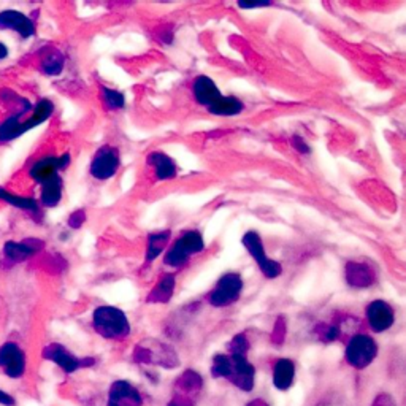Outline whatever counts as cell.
I'll return each instance as SVG.
<instances>
[{"label":"cell","mask_w":406,"mask_h":406,"mask_svg":"<svg viewBox=\"0 0 406 406\" xmlns=\"http://www.w3.org/2000/svg\"><path fill=\"white\" fill-rule=\"evenodd\" d=\"M54 111V105L53 102L48 99H43L37 104L34 114L25 121V123H19V114H15V116L8 118L0 124V142H11L18 137H21L23 133H25L34 127L40 125L44 121H48L51 118V114Z\"/></svg>","instance_id":"obj_1"},{"label":"cell","mask_w":406,"mask_h":406,"mask_svg":"<svg viewBox=\"0 0 406 406\" xmlns=\"http://www.w3.org/2000/svg\"><path fill=\"white\" fill-rule=\"evenodd\" d=\"M94 328L104 338H123L130 333V324L123 311L114 307H99L92 314Z\"/></svg>","instance_id":"obj_2"},{"label":"cell","mask_w":406,"mask_h":406,"mask_svg":"<svg viewBox=\"0 0 406 406\" xmlns=\"http://www.w3.org/2000/svg\"><path fill=\"white\" fill-rule=\"evenodd\" d=\"M203 247H205V241H203L200 232L189 230L183 233V237L178 238L175 245L170 247V251L165 254V264L178 269V266L186 264L192 254L203 251Z\"/></svg>","instance_id":"obj_3"},{"label":"cell","mask_w":406,"mask_h":406,"mask_svg":"<svg viewBox=\"0 0 406 406\" xmlns=\"http://www.w3.org/2000/svg\"><path fill=\"white\" fill-rule=\"evenodd\" d=\"M378 354V346L371 336L355 335L347 343L346 360L354 368H365L371 364Z\"/></svg>","instance_id":"obj_4"},{"label":"cell","mask_w":406,"mask_h":406,"mask_svg":"<svg viewBox=\"0 0 406 406\" xmlns=\"http://www.w3.org/2000/svg\"><path fill=\"white\" fill-rule=\"evenodd\" d=\"M241 290H243V279H241V276L237 275V273H227V275L219 279L218 285L209 294V303L216 308L228 307V304L238 300Z\"/></svg>","instance_id":"obj_5"},{"label":"cell","mask_w":406,"mask_h":406,"mask_svg":"<svg viewBox=\"0 0 406 406\" xmlns=\"http://www.w3.org/2000/svg\"><path fill=\"white\" fill-rule=\"evenodd\" d=\"M27 368V359L21 346L16 343L6 341L0 346V370L10 379H19L24 376Z\"/></svg>","instance_id":"obj_6"},{"label":"cell","mask_w":406,"mask_h":406,"mask_svg":"<svg viewBox=\"0 0 406 406\" xmlns=\"http://www.w3.org/2000/svg\"><path fill=\"white\" fill-rule=\"evenodd\" d=\"M241 243H243L246 250L250 251L251 257L256 260L257 265H259V269L262 270L265 278L275 279L276 276L281 275V271H283L281 264H278V262H275V260H271V259L266 257L262 240H260V237L256 232L251 230V232L245 233V237H243V240H241Z\"/></svg>","instance_id":"obj_7"},{"label":"cell","mask_w":406,"mask_h":406,"mask_svg":"<svg viewBox=\"0 0 406 406\" xmlns=\"http://www.w3.org/2000/svg\"><path fill=\"white\" fill-rule=\"evenodd\" d=\"M43 359L54 362L56 365H59L66 373H73L80 368L91 367L95 364L94 359H78L75 357L72 352H68L66 347L53 343L43 349Z\"/></svg>","instance_id":"obj_8"},{"label":"cell","mask_w":406,"mask_h":406,"mask_svg":"<svg viewBox=\"0 0 406 406\" xmlns=\"http://www.w3.org/2000/svg\"><path fill=\"white\" fill-rule=\"evenodd\" d=\"M119 154L118 149L111 148V146H104L97 151L91 162V175L95 180L105 181L110 180L113 175H116L119 170Z\"/></svg>","instance_id":"obj_9"},{"label":"cell","mask_w":406,"mask_h":406,"mask_svg":"<svg viewBox=\"0 0 406 406\" xmlns=\"http://www.w3.org/2000/svg\"><path fill=\"white\" fill-rule=\"evenodd\" d=\"M228 357L232 360V373L228 379L241 390L251 392L254 387V378H256V368L247 362L246 354H230Z\"/></svg>","instance_id":"obj_10"},{"label":"cell","mask_w":406,"mask_h":406,"mask_svg":"<svg viewBox=\"0 0 406 406\" xmlns=\"http://www.w3.org/2000/svg\"><path fill=\"white\" fill-rule=\"evenodd\" d=\"M133 359L142 364H159L167 368H173L178 365V359L170 347L159 343V351L149 345H138L133 352Z\"/></svg>","instance_id":"obj_11"},{"label":"cell","mask_w":406,"mask_h":406,"mask_svg":"<svg viewBox=\"0 0 406 406\" xmlns=\"http://www.w3.org/2000/svg\"><path fill=\"white\" fill-rule=\"evenodd\" d=\"M367 321L370 324V327L374 332H386L393 326V321H395V314H393V309L390 308L389 303H386L383 300H374L368 304L365 309Z\"/></svg>","instance_id":"obj_12"},{"label":"cell","mask_w":406,"mask_h":406,"mask_svg":"<svg viewBox=\"0 0 406 406\" xmlns=\"http://www.w3.org/2000/svg\"><path fill=\"white\" fill-rule=\"evenodd\" d=\"M68 164H70V156L68 154H63L61 157L49 156V157L40 159V161L32 165L30 176L34 178L37 183L42 184L44 181H48L49 178L56 176L61 170L67 168Z\"/></svg>","instance_id":"obj_13"},{"label":"cell","mask_w":406,"mask_h":406,"mask_svg":"<svg viewBox=\"0 0 406 406\" xmlns=\"http://www.w3.org/2000/svg\"><path fill=\"white\" fill-rule=\"evenodd\" d=\"M143 398L140 392L127 381H116L110 389L108 406H142Z\"/></svg>","instance_id":"obj_14"},{"label":"cell","mask_w":406,"mask_h":406,"mask_svg":"<svg viewBox=\"0 0 406 406\" xmlns=\"http://www.w3.org/2000/svg\"><path fill=\"white\" fill-rule=\"evenodd\" d=\"M0 29H10L18 32L23 38H29L35 34V25L30 18L21 11L5 10L0 13Z\"/></svg>","instance_id":"obj_15"},{"label":"cell","mask_w":406,"mask_h":406,"mask_svg":"<svg viewBox=\"0 0 406 406\" xmlns=\"http://www.w3.org/2000/svg\"><path fill=\"white\" fill-rule=\"evenodd\" d=\"M43 243L40 240H25L18 243V241H8L4 246L5 257H8L13 262H23V260L34 256L37 251H40Z\"/></svg>","instance_id":"obj_16"},{"label":"cell","mask_w":406,"mask_h":406,"mask_svg":"<svg viewBox=\"0 0 406 406\" xmlns=\"http://www.w3.org/2000/svg\"><path fill=\"white\" fill-rule=\"evenodd\" d=\"M194 97L200 105H205L207 108L214 104L216 100L221 97V91L216 86V82L208 78V76L202 75L194 81Z\"/></svg>","instance_id":"obj_17"},{"label":"cell","mask_w":406,"mask_h":406,"mask_svg":"<svg viewBox=\"0 0 406 406\" xmlns=\"http://www.w3.org/2000/svg\"><path fill=\"white\" fill-rule=\"evenodd\" d=\"M346 279L352 288H368V285L376 281V276H374L371 266L365 264L349 262L346 265Z\"/></svg>","instance_id":"obj_18"},{"label":"cell","mask_w":406,"mask_h":406,"mask_svg":"<svg viewBox=\"0 0 406 406\" xmlns=\"http://www.w3.org/2000/svg\"><path fill=\"white\" fill-rule=\"evenodd\" d=\"M295 365L289 359H279L273 368V384L279 390H288L294 384Z\"/></svg>","instance_id":"obj_19"},{"label":"cell","mask_w":406,"mask_h":406,"mask_svg":"<svg viewBox=\"0 0 406 406\" xmlns=\"http://www.w3.org/2000/svg\"><path fill=\"white\" fill-rule=\"evenodd\" d=\"M148 164L151 167H154L157 180L165 181V180H173L176 176L178 170H176V164L171 161V159L164 154V152H151L148 156Z\"/></svg>","instance_id":"obj_20"},{"label":"cell","mask_w":406,"mask_h":406,"mask_svg":"<svg viewBox=\"0 0 406 406\" xmlns=\"http://www.w3.org/2000/svg\"><path fill=\"white\" fill-rule=\"evenodd\" d=\"M62 199V178L56 175L48 181L42 183V203L44 207L53 208Z\"/></svg>","instance_id":"obj_21"},{"label":"cell","mask_w":406,"mask_h":406,"mask_svg":"<svg viewBox=\"0 0 406 406\" xmlns=\"http://www.w3.org/2000/svg\"><path fill=\"white\" fill-rule=\"evenodd\" d=\"M241 110H243V104L241 100L237 97H221L208 106V111L211 114H216V116H235L238 114Z\"/></svg>","instance_id":"obj_22"},{"label":"cell","mask_w":406,"mask_h":406,"mask_svg":"<svg viewBox=\"0 0 406 406\" xmlns=\"http://www.w3.org/2000/svg\"><path fill=\"white\" fill-rule=\"evenodd\" d=\"M203 381L200 378V374L194 370L184 371L180 379H176V389L178 393H183V395L192 397L195 393H199L202 389Z\"/></svg>","instance_id":"obj_23"},{"label":"cell","mask_w":406,"mask_h":406,"mask_svg":"<svg viewBox=\"0 0 406 406\" xmlns=\"http://www.w3.org/2000/svg\"><path fill=\"white\" fill-rule=\"evenodd\" d=\"M173 289H175V276L165 275L161 278V281H159L156 288L151 290V294L146 300L149 303H167L171 295H173Z\"/></svg>","instance_id":"obj_24"},{"label":"cell","mask_w":406,"mask_h":406,"mask_svg":"<svg viewBox=\"0 0 406 406\" xmlns=\"http://www.w3.org/2000/svg\"><path fill=\"white\" fill-rule=\"evenodd\" d=\"M170 240V230L157 232L149 235L148 238V250H146V259L154 260L164 252L165 246H167Z\"/></svg>","instance_id":"obj_25"},{"label":"cell","mask_w":406,"mask_h":406,"mask_svg":"<svg viewBox=\"0 0 406 406\" xmlns=\"http://www.w3.org/2000/svg\"><path fill=\"white\" fill-rule=\"evenodd\" d=\"M0 199L4 202L10 203V205L16 207V208H21V209H27V211H37L38 209V203L34 199H27V197H18V195H13L10 192H6V190L0 189Z\"/></svg>","instance_id":"obj_26"},{"label":"cell","mask_w":406,"mask_h":406,"mask_svg":"<svg viewBox=\"0 0 406 406\" xmlns=\"http://www.w3.org/2000/svg\"><path fill=\"white\" fill-rule=\"evenodd\" d=\"M232 373V360L226 354H216L213 359L211 376L213 378H230Z\"/></svg>","instance_id":"obj_27"},{"label":"cell","mask_w":406,"mask_h":406,"mask_svg":"<svg viewBox=\"0 0 406 406\" xmlns=\"http://www.w3.org/2000/svg\"><path fill=\"white\" fill-rule=\"evenodd\" d=\"M42 68L47 75H59L63 68V57L59 51H53L42 62Z\"/></svg>","instance_id":"obj_28"},{"label":"cell","mask_w":406,"mask_h":406,"mask_svg":"<svg viewBox=\"0 0 406 406\" xmlns=\"http://www.w3.org/2000/svg\"><path fill=\"white\" fill-rule=\"evenodd\" d=\"M102 97H104V102L108 108H123L124 106V102H125L124 95L118 91H113V89L102 87Z\"/></svg>","instance_id":"obj_29"},{"label":"cell","mask_w":406,"mask_h":406,"mask_svg":"<svg viewBox=\"0 0 406 406\" xmlns=\"http://www.w3.org/2000/svg\"><path fill=\"white\" fill-rule=\"evenodd\" d=\"M250 349V343H247L245 335L233 336V340L228 343V351L230 354H246Z\"/></svg>","instance_id":"obj_30"},{"label":"cell","mask_w":406,"mask_h":406,"mask_svg":"<svg viewBox=\"0 0 406 406\" xmlns=\"http://www.w3.org/2000/svg\"><path fill=\"white\" fill-rule=\"evenodd\" d=\"M167 406H194V398L183 395V393H175V397L170 400Z\"/></svg>","instance_id":"obj_31"},{"label":"cell","mask_w":406,"mask_h":406,"mask_svg":"<svg viewBox=\"0 0 406 406\" xmlns=\"http://www.w3.org/2000/svg\"><path fill=\"white\" fill-rule=\"evenodd\" d=\"M338 333H340V330L333 327V326H330V327H326V330H324V333H322V340L324 341H335L336 338H338Z\"/></svg>","instance_id":"obj_32"},{"label":"cell","mask_w":406,"mask_h":406,"mask_svg":"<svg viewBox=\"0 0 406 406\" xmlns=\"http://www.w3.org/2000/svg\"><path fill=\"white\" fill-rule=\"evenodd\" d=\"M373 406H395V402H393L390 395H387V393H381V395L376 397L374 400Z\"/></svg>","instance_id":"obj_33"},{"label":"cell","mask_w":406,"mask_h":406,"mask_svg":"<svg viewBox=\"0 0 406 406\" xmlns=\"http://www.w3.org/2000/svg\"><path fill=\"white\" fill-rule=\"evenodd\" d=\"M82 221H85V211H76V213H73L72 216H70L68 224H70V227L78 228L82 224Z\"/></svg>","instance_id":"obj_34"},{"label":"cell","mask_w":406,"mask_h":406,"mask_svg":"<svg viewBox=\"0 0 406 406\" xmlns=\"http://www.w3.org/2000/svg\"><path fill=\"white\" fill-rule=\"evenodd\" d=\"M0 405L4 406H15L16 405V400L13 398L8 392H5L0 389Z\"/></svg>","instance_id":"obj_35"},{"label":"cell","mask_w":406,"mask_h":406,"mask_svg":"<svg viewBox=\"0 0 406 406\" xmlns=\"http://www.w3.org/2000/svg\"><path fill=\"white\" fill-rule=\"evenodd\" d=\"M292 144H294V148L298 151V152H302V154H307V152H309V148L307 144H304V142L302 138H298V137H294L292 138Z\"/></svg>","instance_id":"obj_36"},{"label":"cell","mask_w":406,"mask_h":406,"mask_svg":"<svg viewBox=\"0 0 406 406\" xmlns=\"http://www.w3.org/2000/svg\"><path fill=\"white\" fill-rule=\"evenodd\" d=\"M6 56H8V48L4 43H0V61H4Z\"/></svg>","instance_id":"obj_37"},{"label":"cell","mask_w":406,"mask_h":406,"mask_svg":"<svg viewBox=\"0 0 406 406\" xmlns=\"http://www.w3.org/2000/svg\"><path fill=\"white\" fill-rule=\"evenodd\" d=\"M246 406H269V403H265L264 400L257 398V400H252V402H250Z\"/></svg>","instance_id":"obj_38"}]
</instances>
